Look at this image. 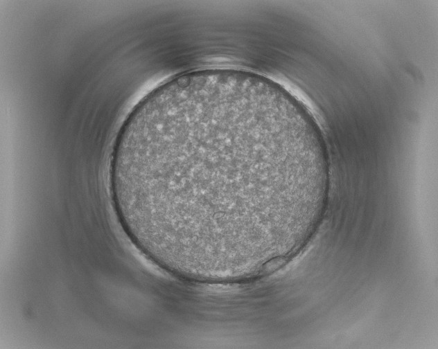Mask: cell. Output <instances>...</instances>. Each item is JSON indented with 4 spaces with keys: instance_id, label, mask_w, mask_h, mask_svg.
<instances>
[{
    "instance_id": "cell-1",
    "label": "cell",
    "mask_w": 438,
    "mask_h": 349,
    "mask_svg": "<svg viewBox=\"0 0 438 349\" xmlns=\"http://www.w3.org/2000/svg\"><path fill=\"white\" fill-rule=\"evenodd\" d=\"M283 154L285 150L247 123L202 119L132 146L125 184L157 237L235 245L261 229L263 159Z\"/></svg>"
}]
</instances>
